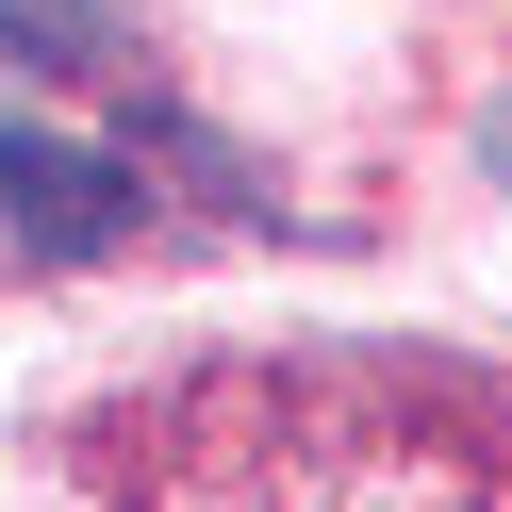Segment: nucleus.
<instances>
[{"label":"nucleus","mask_w":512,"mask_h":512,"mask_svg":"<svg viewBox=\"0 0 512 512\" xmlns=\"http://www.w3.org/2000/svg\"><path fill=\"white\" fill-rule=\"evenodd\" d=\"M0 50H17V67H83V83H100V67H116V0H0Z\"/></svg>","instance_id":"obj_2"},{"label":"nucleus","mask_w":512,"mask_h":512,"mask_svg":"<svg viewBox=\"0 0 512 512\" xmlns=\"http://www.w3.org/2000/svg\"><path fill=\"white\" fill-rule=\"evenodd\" d=\"M496 182H512V116H496Z\"/></svg>","instance_id":"obj_3"},{"label":"nucleus","mask_w":512,"mask_h":512,"mask_svg":"<svg viewBox=\"0 0 512 512\" xmlns=\"http://www.w3.org/2000/svg\"><path fill=\"white\" fill-rule=\"evenodd\" d=\"M0 215H17V248L34 265H100L116 232H133V166L83 133H34V116H0Z\"/></svg>","instance_id":"obj_1"}]
</instances>
